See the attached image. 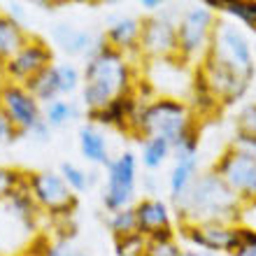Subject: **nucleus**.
Returning <instances> with one entry per match:
<instances>
[{"instance_id":"obj_1","label":"nucleus","mask_w":256,"mask_h":256,"mask_svg":"<svg viewBox=\"0 0 256 256\" xmlns=\"http://www.w3.org/2000/svg\"><path fill=\"white\" fill-rule=\"evenodd\" d=\"M142 58V56H138ZM140 74L135 72V63L130 56L110 47L105 35L94 49V54L86 56L84 70H82V102L88 110H102L112 100L122 96L133 94L135 82Z\"/></svg>"},{"instance_id":"obj_2","label":"nucleus","mask_w":256,"mask_h":256,"mask_svg":"<svg viewBox=\"0 0 256 256\" xmlns=\"http://www.w3.org/2000/svg\"><path fill=\"white\" fill-rule=\"evenodd\" d=\"M175 208L180 212V224L224 222L236 226L240 198L222 182V177L210 170L196 177L189 191L175 202Z\"/></svg>"},{"instance_id":"obj_3","label":"nucleus","mask_w":256,"mask_h":256,"mask_svg":"<svg viewBox=\"0 0 256 256\" xmlns=\"http://www.w3.org/2000/svg\"><path fill=\"white\" fill-rule=\"evenodd\" d=\"M194 124H198V119L191 112L189 102L182 98L158 96L149 102H140L133 122L128 126V133L135 135L140 142L147 138H163L170 144H175L180 135Z\"/></svg>"},{"instance_id":"obj_4","label":"nucleus","mask_w":256,"mask_h":256,"mask_svg":"<svg viewBox=\"0 0 256 256\" xmlns=\"http://www.w3.org/2000/svg\"><path fill=\"white\" fill-rule=\"evenodd\" d=\"M216 21H219L216 14L205 2L186 7L180 14V19H177V54L182 61H186L189 66L198 61V66H200L210 52Z\"/></svg>"},{"instance_id":"obj_5","label":"nucleus","mask_w":256,"mask_h":256,"mask_svg":"<svg viewBox=\"0 0 256 256\" xmlns=\"http://www.w3.org/2000/svg\"><path fill=\"white\" fill-rule=\"evenodd\" d=\"M208 56H212L214 61L230 68L233 72H238L247 82H252L256 77L254 54H252V44L247 40V35L236 24H230L226 19L216 21Z\"/></svg>"},{"instance_id":"obj_6","label":"nucleus","mask_w":256,"mask_h":256,"mask_svg":"<svg viewBox=\"0 0 256 256\" xmlns=\"http://www.w3.org/2000/svg\"><path fill=\"white\" fill-rule=\"evenodd\" d=\"M28 186L38 208L44 210L52 222H70L77 210V194L66 184L61 172L38 170L28 172Z\"/></svg>"},{"instance_id":"obj_7","label":"nucleus","mask_w":256,"mask_h":256,"mask_svg":"<svg viewBox=\"0 0 256 256\" xmlns=\"http://www.w3.org/2000/svg\"><path fill=\"white\" fill-rule=\"evenodd\" d=\"M212 172L242 200H256V156L226 147L216 156Z\"/></svg>"},{"instance_id":"obj_8","label":"nucleus","mask_w":256,"mask_h":256,"mask_svg":"<svg viewBox=\"0 0 256 256\" xmlns=\"http://www.w3.org/2000/svg\"><path fill=\"white\" fill-rule=\"evenodd\" d=\"M108 182L102 189V208L108 212L130 208L138 182V158L133 152H124L112 158L108 168Z\"/></svg>"},{"instance_id":"obj_9","label":"nucleus","mask_w":256,"mask_h":256,"mask_svg":"<svg viewBox=\"0 0 256 256\" xmlns=\"http://www.w3.org/2000/svg\"><path fill=\"white\" fill-rule=\"evenodd\" d=\"M140 56L144 61L175 58L177 54V19L170 12L142 19Z\"/></svg>"},{"instance_id":"obj_10","label":"nucleus","mask_w":256,"mask_h":256,"mask_svg":"<svg viewBox=\"0 0 256 256\" xmlns=\"http://www.w3.org/2000/svg\"><path fill=\"white\" fill-rule=\"evenodd\" d=\"M49 66H54V52L49 47V42L30 35V40H28L10 61L0 66V72H2V80L5 82L28 84L35 74H40L42 70H47Z\"/></svg>"},{"instance_id":"obj_11","label":"nucleus","mask_w":256,"mask_h":256,"mask_svg":"<svg viewBox=\"0 0 256 256\" xmlns=\"http://www.w3.org/2000/svg\"><path fill=\"white\" fill-rule=\"evenodd\" d=\"M182 236L194 247L208 254H228L233 256L240 244V228L224 222H202V224H180Z\"/></svg>"},{"instance_id":"obj_12","label":"nucleus","mask_w":256,"mask_h":256,"mask_svg":"<svg viewBox=\"0 0 256 256\" xmlns=\"http://www.w3.org/2000/svg\"><path fill=\"white\" fill-rule=\"evenodd\" d=\"M0 105L5 108L7 116L12 119L14 128L19 135H28L38 124L44 119L40 102L24 84H14V82H2L0 84Z\"/></svg>"},{"instance_id":"obj_13","label":"nucleus","mask_w":256,"mask_h":256,"mask_svg":"<svg viewBox=\"0 0 256 256\" xmlns=\"http://www.w3.org/2000/svg\"><path fill=\"white\" fill-rule=\"evenodd\" d=\"M202 80L210 86V91L214 94V98L222 102V108L226 105H233V102L242 100L247 91H250V84L244 77H240L238 72H233L230 68H226L224 63L214 61L212 56H205L202 63L198 66Z\"/></svg>"},{"instance_id":"obj_14","label":"nucleus","mask_w":256,"mask_h":256,"mask_svg":"<svg viewBox=\"0 0 256 256\" xmlns=\"http://www.w3.org/2000/svg\"><path fill=\"white\" fill-rule=\"evenodd\" d=\"M52 40L66 56H91L98 42L102 40V33H94L88 28H80L74 24L61 21L52 28Z\"/></svg>"},{"instance_id":"obj_15","label":"nucleus","mask_w":256,"mask_h":256,"mask_svg":"<svg viewBox=\"0 0 256 256\" xmlns=\"http://www.w3.org/2000/svg\"><path fill=\"white\" fill-rule=\"evenodd\" d=\"M102 35H105L110 47H114L116 52H122V54L130 56V58L140 56V35H142L140 19H135V16L112 19Z\"/></svg>"},{"instance_id":"obj_16","label":"nucleus","mask_w":256,"mask_h":256,"mask_svg":"<svg viewBox=\"0 0 256 256\" xmlns=\"http://www.w3.org/2000/svg\"><path fill=\"white\" fill-rule=\"evenodd\" d=\"M138 108H140V100L135 98V94H128L112 100L108 108L88 110L86 116L91 126H110V128H119V130H128Z\"/></svg>"},{"instance_id":"obj_17","label":"nucleus","mask_w":256,"mask_h":256,"mask_svg":"<svg viewBox=\"0 0 256 256\" xmlns=\"http://www.w3.org/2000/svg\"><path fill=\"white\" fill-rule=\"evenodd\" d=\"M135 216H138V233L142 236H154L158 230L172 228V214L170 208L161 198H142L135 202Z\"/></svg>"},{"instance_id":"obj_18","label":"nucleus","mask_w":256,"mask_h":256,"mask_svg":"<svg viewBox=\"0 0 256 256\" xmlns=\"http://www.w3.org/2000/svg\"><path fill=\"white\" fill-rule=\"evenodd\" d=\"M80 152H82V156H84L88 163H94V166H105V168H108L110 163H112L108 138L96 126H91V124L80 128Z\"/></svg>"},{"instance_id":"obj_19","label":"nucleus","mask_w":256,"mask_h":256,"mask_svg":"<svg viewBox=\"0 0 256 256\" xmlns=\"http://www.w3.org/2000/svg\"><path fill=\"white\" fill-rule=\"evenodd\" d=\"M28 40H30V35H28L26 28L16 19L0 12V66L10 61Z\"/></svg>"},{"instance_id":"obj_20","label":"nucleus","mask_w":256,"mask_h":256,"mask_svg":"<svg viewBox=\"0 0 256 256\" xmlns=\"http://www.w3.org/2000/svg\"><path fill=\"white\" fill-rule=\"evenodd\" d=\"M186 102H189V108L196 119H198V116H200V119L212 116L222 110V102L216 100L214 94L210 91V86L205 84V80H202V74L198 68H196V72H194V82H191V91H189Z\"/></svg>"},{"instance_id":"obj_21","label":"nucleus","mask_w":256,"mask_h":256,"mask_svg":"<svg viewBox=\"0 0 256 256\" xmlns=\"http://www.w3.org/2000/svg\"><path fill=\"white\" fill-rule=\"evenodd\" d=\"M196 177H198V158L175 161V168L170 170V177H168V189H170L172 202H177L189 191V186L194 184Z\"/></svg>"},{"instance_id":"obj_22","label":"nucleus","mask_w":256,"mask_h":256,"mask_svg":"<svg viewBox=\"0 0 256 256\" xmlns=\"http://www.w3.org/2000/svg\"><path fill=\"white\" fill-rule=\"evenodd\" d=\"M24 86L38 98V102L49 105V102L58 100L61 98V88H58V77H56V63L49 66L47 70H42L40 74H35L33 80L24 84Z\"/></svg>"},{"instance_id":"obj_23","label":"nucleus","mask_w":256,"mask_h":256,"mask_svg":"<svg viewBox=\"0 0 256 256\" xmlns=\"http://www.w3.org/2000/svg\"><path fill=\"white\" fill-rule=\"evenodd\" d=\"M140 144H142V166L147 170L161 168L166 158L172 156V144L168 140H163V138H147Z\"/></svg>"},{"instance_id":"obj_24","label":"nucleus","mask_w":256,"mask_h":256,"mask_svg":"<svg viewBox=\"0 0 256 256\" xmlns=\"http://www.w3.org/2000/svg\"><path fill=\"white\" fill-rule=\"evenodd\" d=\"M42 116H44V122L52 128H61V126H66V124H70L72 119H80V108H77L72 100L58 98V100L44 105V114Z\"/></svg>"},{"instance_id":"obj_25","label":"nucleus","mask_w":256,"mask_h":256,"mask_svg":"<svg viewBox=\"0 0 256 256\" xmlns=\"http://www.w3.org/2000/svg\"><path fill=\"white\" fill-rule=\"evenodd\" d=\"M222 12L242 21L250 30L256 33V0H224Z\"/></svg>"},{"instance_id":"obj_26","label":"nucleus","mask_w":256,"mask_h":256,"mask_svg":"<svg viewBox=\"0 0 256 256\" xmlns=\"http://www.w3.org/2000/svg\"><path fill=\"white\" fill-rule=\"evenodd\" d=\"M198 147H200V126L194 124L191 128H186L180 140L172 144V156L175 161H184V158H198Z\"/></svg>"},{"instance_id":"obj_27","label":"nucleus","mask_w":256,"mask_h":256,"mask_svg":"<svg viewBox=\"0 0 256 256\" xmlns=\"http://www.w3.org/2000/svg\"><path fill=\"white\" fill-rule=\"evenodd\" d=\"M108 228L112 230V236L114 238H124V236H133V233H138V216H135V208H126V210L110 212Z\"/></svg>"},{"instance_id":"obj_28","label":"nucleus","mask_w":256,"mask_h":256,"mask_svg":"<svg viewBox=\"0 0 256 256\" xmlns=\"http://www.w3.org/2000/svg\"><path fill=\"white\" fill-rule=\"evenodd\" d=\"M114 256H149V238L142 233L114 238Z\"/></svg>"},{"instance_id":"obj_29","label":"nucleus","mask_w":256,"mask_h":256,"mask_svg":"<svg viewBox=\"0 0 256 256\" xmlns=\"http://www.w3.org/2000/svg\"><path fill=\"white\" fill-rule=\"evenodd\" d=\"M56 77H58V88L61 96H70L74 94L80 84H84L82 80V70L72 63H56Z\"/></svg>"},{"instance_id":"obj_30","label":"nucleus","mask_w":256,"mask_h":256,"mask_svg":"<svg viewBox=\"0 0 256 256\" xmlns=\"http://www.w3.org/2000/svg\"><path fill=\"white\" fill-rule=\"evenodd\" d=\"M61 177L74 194H84V191L91 189V175L74 163H61Z\"/></svg>"},{"instance_id":"obj_31","label":"nucleus","mask_w":256,"mask_h":256,"mask_svg":"<svg viewBox=\"0 0 256 256\" xmlns=\"http://www.w3.org/2000/svg\"><path fill=\"white\" fill-rule=\"evenodd\" d=\"M26 172L19 168H10V166H0V202L12 194L21 182H24Z\"/></svg>"},{"instance_id":"obj_32","label":"nucleus","mask_w":256,"mask_h":256,"mask_svg":"<svg viewBox=\"0 0 256 256\" xmlns=\"http://www.w3.org/2000/svg\"><path fill=\"white\" fill-rule=\"evenodd\" d=\"M236 130L238 133L256 135V102H247L236 114Z\"/></svg>"},{"instance_id":"obj_33","label":"nucleus","mask_w":256,"mask_h":256,"mask_svg":"<svg viewBox=\"0 0 256 256\" xmlns=\"http://www.w3.org/2000/svg\"><path fill=\"white\" fill-rule=\"evenodd\" d=\"M236 226L244 230H256V200H242L238 208Z\"/></svg>"},{"instance_id":"obj_34","label":"nucleus","mask_w":256,"mask_h":256,"mask_svg":"<svg viewBox=\"0 0 256 256\" xmlns=\"http://www.w3.org/2000/svg\"><path fill=\"white\" fill-rule=\"evenodd\" d=\"M230 149L236 152H242V154H250V156H256V135H250V133H238L230 138L228 142Z\"/></svg>"},{"instance_id":"obj_35","label":"nucleus","mask_w":256,"mask_h":256,"mask_svg":"<svg viewBox=\"0 0 256 256\" xmlns=\"http://www.w3.org/2000/svg\"><path fill=\"white\" fill-rule=\"evenodd\" d=\"M16 138H21V135H19V130L14 128L12 119L7 116L5 108L0 105V144H7V142H14V140H16Z\"/></svg>"},{"instance_id":"obj_36","label":"nucleus","mask_w":256,"mask_h":256,"mask_svg":"<svg viewBox=\"0 0 256 256\" xmlns=\"http://www.w3.org/2000/svg\"><path fill=\"white\" fill-rule=\"evenodd\" d=\"M233 256H256V230L240 228V244Z\"/></svg>"},{"instance_id":"obj_37","label":"nucleus","mask_w":256,"mask_h":256,"mask_svg":"<svg viewBox=\"0 0 256 256\" xmlns=\"http://www.w3.org/2000/svg\"><path fill=\"white\" fill-rule=\"evenodd\" d=\"M182 250L177 247V242H149V256H180Z\"/></svg>"},{"instance_id":"obj_38","label":"nucleus","mask_w":256,"mask_h":256,"mask_svg":"<svg viewBox=\"0 0 256 256\" xmlns=\"http://www.w3.org/2000/svg\"><path fill=\"white\" fill-rule=\"evenodd\" d=\"M42 256H77V250H72L70 244L63 242H49Z\"/></svg>"},{"instance_id":"obj_39","label":"nucleus","mask_w":256,"mask_h":256,"mask_svg":"<svg viewBox=\"0 0 256 256\" xmlns=\"http://www.w3.org/2000/svg\"><path fill=\"white\" fill-rule=\"evenodd\" d=\"M28 135H30L35 142H49V140H52V126H49V124L42 119V122L38 124V126H35Z\"/></svg>"},{"instance_id":"obj_40","label":"nucleus","mask_w":256,"mask_h":256,"mask_svg":"<svg viewBox=\"0 0 256 256\" xmlns=\"http://www.w3.org/2000/svg\"><path fill=\"white\" fill-rule=\"evenodd\" d=\"M5 7H10V10H7V16H12V19H16L21 24V19H24V5H21V2H7ZM0 12H2V10H0Z\"/></svg>"},{"instance_id":"obj_41","label":"nucleus","mask_w":256,"mask_h":256,"mask_svg":"<svg viewBox=\"0 0 256 256\" xmlns=\"http://www.w3.org/2000/svg\"><path fill=\"white\" fill-rule=\"evenodd\" d=\"M140 7L147 12H156V10H163V0H140Z\"/></svg>"},{"instance_id":"obj_42","label":"nucleus","mask_w":256,"mask_h":256,"mask_svg":"<svg viewBox=\"0 0 256 256\" xmlns=\"http://www.w3.org/2000/svg\"><path fill=\"white\" fill-rule=\"evenodd\" d=\"M180 256H208L205 252H198V250H182Z\"/></svg>"},{"instance_id":"obj_43","label":"nucleus","mask_w":256,"mask_h":256,"mask_svg":"<svg viewBox=\"0 0 256 256\" xmlns=\"http://www.w3.org/2000/svg\"><path fill=\"white\" fill-rule=\"evenodd\" d=\"M14 256H35V254H30V252H24V254H14Z\"/></svg>"},{"instance_id":"obj_44","label":"nucleus","mask_w":256,"mask_h":256,"mask_svg":"<svg viewBox=\"0 0 256 256\" xmlns=\"http://www.w3.org/2000/svg\"><path fill=\"white\" fill-rule=\"evenodd\" d=\"M77 256H88V254H86V252H77Z\"/></svg>"}]
</instances>
